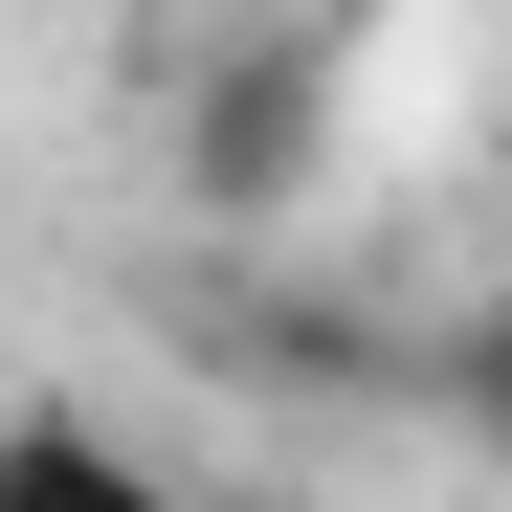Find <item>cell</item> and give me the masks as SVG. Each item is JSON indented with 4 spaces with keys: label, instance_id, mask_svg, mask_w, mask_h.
<instances>
[{
    "label": "cell",
    "instance_id": "6da1fadb",
    "mask_svg": "<svg viewBox=\"0 0 512 512\" xmlns=\"http://www.w3.org/2000/svg\"><path fill=\"white\" fill-rule=\"evenodd\" d=\"M0 512H179V468H134L112 423H67V401H0Z\"/></svg>",
    "mask_w": 512,
    "mask_h": 512
}]
</instances>
